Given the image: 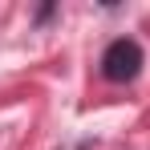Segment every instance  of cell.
Here are the masks:
<instances>
[{"label":"cell","mask_w":150,"mask_h":150,"mask_svg":"<svg viewBox=\"0 0 150 150\" xmlns=\"http://www.w3.org/2000/svg\"><path fill=\"white\" fill-rule=\"evenodd\" d=\"M138 73H142V45L134 37L110 41L105 53H101V77L114 81V85H126V81H134Z\"/></svg>","instance_id":"1"}]
</instances>
